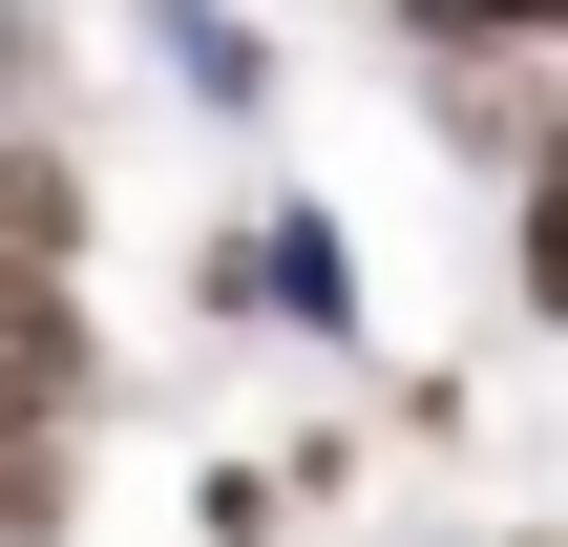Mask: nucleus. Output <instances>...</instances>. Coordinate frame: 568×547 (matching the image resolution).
Returning <instances> with one entry per match:
<instances>
[{
	"mask_svg": "<svg viewBox=\"0 0 568 547\" xmlns=\"http://www.w3.org/2000/svg\"><path fill=\"white\" fill-rule=\"evenodd\" d=\"M527 295L568 316V126H548V169H527Z\"/></svg>",
	"mask_w": 568,
	"mask_h": 547,
	"instance_id": "nucleus-1",
	"label": "nucleus"
},
{
	"mask_svg": "<svg viewBox=\"0 0 568 547\" xmlns=\"http://www.w3.org/2000/svg\"><path fill=\"white\" fill-rule=\"evenodd\" d=\"M485 21H568V0H485Z\"/></svg>",
	"mask_w": 568,
	"mask_h": 547,
	"instance_id": "nucleus-2",
	"label": "nucleus"
}]
</instances>
